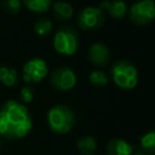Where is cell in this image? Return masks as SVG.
Returning a JSON list of instances; mask_svg holds the SVG:
<instances>
[{"mask_svg":"<svg viewBox=\"0 0 155 155\" xmlns=\"http://www.w3.org/2000/svg\"><path fill=\"white\" fill-rule=\"evenodd\" d=\"M33 121L25 104L8 99L0 108V136L8 140L24 138L31 130Z\"/></svg>","mask_w":155,"mask_h":155,"instance_id":"6da1fadb","label":"cell"},{"mask_svg":"<svg viewBox=\"0 0 155 155\" xmlns=\"http://www.w3.org/2000/svg\"><path fill=\"white\" fill-rule=\"evenodd\" d=\"M75 124L73 110L63 104L53 105L47 113V125L50 130L58 134H65L71 131Z\"/></svg>","mask_w":155,"mask_h":155,"instance_id":"7a4b0ae2","label":"cell"},{"mask_svg":"<svg viewBox=\"0 0 155 155\" xmlns=\"http://www.w3.org/2000/svg\"><path fill=\"white\" fill-rule=\"evenodd\" d=\"M111 79L122 90H132L138 85V69L128 61H119L111 67Z\"/></svg>","mask_w":155,"mask_h":155,"instance_id":"3957f363","label":"cell"},{"mask_svg":"<svg viewBox=\"0 0 155 155\" xmlns=\"http://www.w3.org/2000/svg\"><path fill=\"white\" fill-rule=\"evenodd\" d=\"M52 45L57 53L63 56H73L79 48V36L73 28L62 27L54 33Z\"/></svg>","mask_w":155,"mask_h":155,"instance_id":"277c9868","label":"cell"},{"mask_svg":"<svg viewBox=\"0 0 155 155\" xmlns=\"http://www.w3.org/2000/svg\"><path fill=\"white\" fill-rule=\"evenodd\" d=\"M130 19L133 24L147 25L155 19V1L137 0L130 7Z\"/></svg>","mask_w":155,"mask_h":155,"instance_id":"5b68a950","label":"cell"},{"mask_svg":"<svg viewBox=\"0 0 155 155\" xmlns=\"http://www.w3.org/2000/svg\"><path fill=\"white\" fill-rule=\"evenodd\" d=\"M48 75V67L45 59L34 57L27 61L22 68V78L27 84H38Z\"/></svg>","mask_w":155,"mask_h":155,"instance_id":"8992f818","label":"cell"},{"mask_svg":"<svg viewBox=\"0 0 155 155\" xmlns=\"http://www.w3.org/2000/svg\"><path fill=\"white\" fill-rule=\"evenodd\" d=\"M78 81L76 74L68 67H61L54 69L50 75L51 85L58 91H69L75 87Z\"/></svg>","mask_w":155,"mask_h":155,"instance_id":"52a82bcc","label":"cell"},{"mask_svg":"<svg viewBox=\"0 0 155 155\" xmlns=\"http://www.w3.org/2000/svg\"><path fill=\"white\" fill-rule=\"evenodd\" d=\"M104 22V12L99 7L87 6L78 15V24L84 30H92L102 27Z\"/></svg>","mask_w":155,"mask_h":155,"instance_id":"ba28073f","label":"cell"},{"mask_svg":"<svg viewBox=\"0 0 155 155\" xmlns=\"http://www.w3.org/2000/svg\"><path fill=\"white\" fill-rule=\"evenodd\" d=\"M88 59L97 67H104L110 59L109 48L102 42H94L88 50Z\"/></svg>","mask_w":155,"mask_h":155,"instance_id":"9c48e42d","label":"cell"},{"mask_svg":"<svg viewBox=\"0 0 155 155\" xmlns=\"http://www.w3.org/2000/svg\"><path fill=\"white\" fill-rule=\"evenodd\" d=\"M99 8L116 19L122 18L127 12V5L124 0H104L101 2Z\"/></svg>","mask_w":155,"mask_h":155,"instance_id":"30bf717a","label":"cell"},{"mask_svg":"<svg viewBox=\"0 0 155 155\" xmlns=\"http://www.w3.org/2000/svg\"><path fill=\"white\" fill-rule=\"evenodd\" d=\"M108 155H132L133 147L126 139L122 138H113L107 144Z\"/></svg>","mask_w":155,"mask_h":155,"instance_id":"8fae6325","label":"cell"},{"mask_svg":"<svg viewBox=\"0 0 155 155\" xmlns=\"http://www.w3.org/2000/svg\"><path fill=\"white\" fill-rule=\"evenodd\" d=\"M0 82L6 87H13L18 82V73L16 69L0 65Z\"/></svg>","mask_w":155,"mask_h":155,"instance_id":"7c38bea8","label":"cell"},{"mask_svg":"<svg viewBox=\"0 0 155 155\" xmlns=\"http://www.w3.org/2000/svg\"><path fill=\"white\" fill-rule=\"evenodd\" d=\"M52 10H53V15L59 19H69L74 15L73 6L69 2L63 1V0H58V1L53 2Z\"/></svg>","mask_w":155,"mask_h":155,"instance_id":"4fadbf2b","label":"cell"},{"mask_svg":"<svg viewBox=\"0 0 155 155\" xmlns=\"http://www.w3.org/2000/svg\"><path fill=\"white\" fill-rule=\"evenodd\" d=\"M76 148L79 150L80 154L82 155H91L94 153L96 148H97V142L93 137L91 136H85L82 138H80L76 143Z\"/></svg>","mask_w":155,"mask_h":155,"instance_id":"5bb4252c","label":"cell"},{"mask_svg":"<svg viewBox=\"0 0 155 155\" xmlns=\"http://www.w3.org/2000/svg\"><path fill=\"white\" fill-rule=\"evenodd\" d=\"M22 5L31 12L44 13L51 7L52 0H22Z\"/></svg>","mask_w":155,"mask_h":155,"instance_id":"9a60e30c","label":"cell"},{"mask_svg":"<svg viewBox=\"0 0 155 155\" xmlns=\"http://www.w3.org/2000/svg\"><path fill=\"white\" fill-rule=\"evenodd\" d=\"M139 142H140V147H142L147 153L155 154V130L144 133V134L140 137Z\"/></svg>","mask_w":155,"mask_h":155,"instance_id":"2e32d148","label":"cell"},{"mask_svg":"<svg viewBox=\"0 0 155 155\" xmlns=\"http://www.w3.org/2000/svg\"><path fill=\"white\" fill-rule=\"evenodd\" d=\"M34 31L39 36H47L52 31V22L48 18H39L34 25Z\"/></svg>","mask_w":155,"mask_h":155,"instance_id":"e0dca14e","label":"cell"},{"mask_svg":"<svg viewBox=\"0 0 155 155\" xmlns=\"http://www.w3.org/2000/svg\"><path fill=\"white\" fill-rule=\"evenodd\" d=\"M88 80L93 86H104L108 84V76L102 70H92L88 75Z\"/></svg>","mask_w":155,"mask_h":155,"instance_id":"ac0fdd59","label":"cell"},{"mask_svg":"<svg viewBox=\"0 0 155 155\" xmlns=\"http://www.w3.org/2000/svg\"><path fill=\"white\" fill-rule=\"evenodd\" d=\"M1 7L8 15H17L22 7V0H2Z\"/></svg>","mask_w":155,"mask_h":155,"instance_id":"d6986e66","label":"cell"},{"mask_svg":"<svg viewBox=\"0 0 155 155\" xmlns=\"http://www.w3.org/2000/svg\"><path fill=\"white\" fill-rule=\"evenodd\" d=\"M19 96H21V101L23 102V104L30 103L33 101V98H34V91H33V88L30 86H23L21 88Z\"/></svg>","mask_w":155,"mask_h":155,"instance_id":"ffe728a7","label":"cell"},{"mask_svg":"<svg viewBox=\"0 0 155 155\" xmlns=\"http://www.w3.org/2000/svg\"><path fill=\"white\" fill-rule=\"evenodd\" d=\"M134 155H145V154H143V153H137V154H134Z\"/></svg>","mask_w":155,"mask_h":155,"instance_id":"44dd1931","label":"cell"},{"mask_svg":"<svg viewBox=\"0 0 155 155\" xmlns=\"http://www.w3.org/2000/svg\"><path fill=\"white\" fill-rule=\"evenodd\" d=\"M0 148H1V142H0Z\"/></svg>","mask_w":155,"mask_h":155,"instance_id":"7402d4cb","label":"cell"}]
</instances>
